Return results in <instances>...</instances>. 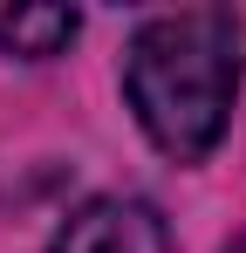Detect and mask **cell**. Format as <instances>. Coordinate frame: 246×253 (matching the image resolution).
<instances>
[{
    "instance_id": "cell-2",
    "label": "cell",
    "mask_w": 246,
    "mask_h": 253,
    "mask_svg": "<svg viewBox=\"0 0 246 253\" xmlns=\"http://www.w3.org/2000/svg\"><path fill=\"white\" fill-rule=\"evenodd\" d=\"M48 253H178L164 219L144 199H89V206L55 233Z\"/></svg>"
},
{
    "instance_id": "cell-3",
    "label": "cell",
    "mask_w": 246,
    "mask_h": 253,
    "mask_svg": "<svg viewBox=\"0 0 246 253\" xmlns=\"http://www.w3.org/2000/svg\"><path fill=\"white\" fill-rule=\"evenodd\" d=\"M82 14L76 7H7L0 14V48L7 55H28V62H48L76 42Z\"/></svg>"
},
{
    "instance_id": "cell-1",
    "label": "cell",
    "mask_w": 246,
    "mask_h": 253,
    "mask_svg": "<svg viewBox=\"0 0 246 253\" xmlns=\"http://www.w3.org/2000/svg\"><path fill=\"white\" fill-rule=\"evenodd\" d=\"M123 96L164 158L178 165L212 158L240 96V14L178 7L144 21L123 55Z\"/></svg>"
},
{
    "instance_id": "cell-4",
    "label": "cell",
    "mask_w": 246,
    "mask_h": 253,
    "mask_svg": "<svg viewBox=\"0 0 246 253\" xmlns=\"http://www.w3.org/2000/svg\"><path fill=\"white\" fill-rule=\"evenodd\" d=\"M233 253H246V233H240V240H233Z\"/></svg>"
}]
</instances>
